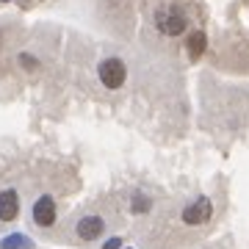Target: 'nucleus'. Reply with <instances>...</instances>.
<instances>
[{"instance_id": "f257e3e1", "label": "nucleus", "mask_w": 249, "mask_h": 249, "mask_svg": "<svg viewBox=\"0 0 249 249\" xmlns=\"http://www.w3.org/2000/svg\"><path fill=\"white\" fill-rule=\"evenodd\" d=\"M97 75L106 89H122L124 78H127V70H124V64L119 58H106V61H100Z\"/></svg>"}, {"instance_id": "f03ea898", "label": "nucleus", "mask_w": 249, "mask_h": 249, "mask_svg": "<svg viewBox=\"0 0 249 249\" xmlns=\"http://www.w3.org/2000/svg\"><path fill=\"white\" fill-rule=\"evenodd\" d=\"M186 14L180 9H160L158 17H155V25H158L160 34L166 36H180L183 31H186Z\"/></svg>"}, {"instance_id": "7ed1b4c3", "label": "nucleus", "mask_w": 249, "mask_h": 249, "mask_svg": "<svg viewBox=\"0 0 249 249\" xmlns=\"http://www.w3.org/2000/svg\"><path fill=\"white\" fill-rule=\"evenodd\" d=\"M211 213H213L211 199H208V196H199L194 205H188L186 211H183V222L186 224H202V222L211 219Z\"/></svg>"}, {"instance_id": "20e7f679", "label": "nucleus", "mask_w": 249, "mask_h": 249, "mask_svg": "<svg viewBox=\"0 0 249 249\" xmlns=\"http://www.w3.org/2000/svg\"><path fill=\"white\" fill-rule=\"evenodd\" d=\"M34 222L39 227H53L55 224V202L53 196H39L34 202Z\"/></svg>"}, {"instance_id": "39448f33", "label": "nucleus", "mask_w": 249, "mask_h": 249, "mask_svg": "<svg viewBox=\"0 0 249 249\" xmlns=\"http://www.w3.org/2000/svg\"><path fill=\"white\" fill-rule=\"evenodd\" d=\"M19 216V194L14 188L0 191V219L3 222H14Z\"/></svg>"}, {"instance_id": "423d86ee", "label": "nucleus", "mask_w": 249, "mask_h": 249, "mask_svg": "<svg viewBox=\"0 0 249 249\" xmlns=\"http://www.w3.org/2000/svg\"><path fill=\"white\" fill-rule=\"evenodd\" d=\"M103 230H106V224H103V219L100 216H83L78 222V235L83 241H94L103 235Z\"/></svg>"}, {"instance_id": "0eeeda50", "label": "nucleus", "mask_w": 249, "mask_h": 249, "mask_svg": "<svg viewBox=\"0 0 249 249\" xmlns=\"http://www.w3.org/2000/svg\"><path fill=\"white\" fill-rule=\"evenodd\" d=\"M202 53H205V34L202 31H194V34L188 36V55L199 58Z\"/></svg>"}, {"instance_id": "6e6552de", "label": "nucleus", "mask_w": 249, "mask_h": 249, "mask_svg": "<svg viewBox=\"0 0 249 249\" xmlns=\"http://www.w3.org/2000/svg\"><path fill=\"white\" fill-rule=\"evenodd\" d=\"M14 247H28V241L22 238V235H11V238H6L3 249H14Z\"/></svg>"}, {"instance_id": "1a4fd4ad", "label": "nucleus", "mask_w": 249, "mask_h": 249, "mask_svg": "<svg viewBox=\"0 0 249 249\" xmlns=\"http://www.w3.org/2000/svg\"><path fill=\"white\" fill-rule=\"evenodd\" d=\"M106 249H119V241H111V244H106Z\"/></svg>"}]
</instances>
